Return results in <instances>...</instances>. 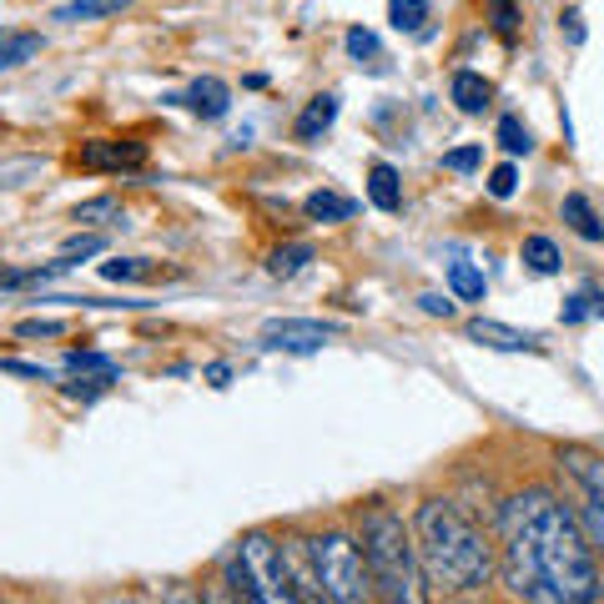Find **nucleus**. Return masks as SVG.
I'll list each match as a JSON object with an SVG mask.
<instances>
[{
    "label": "nucleus",
    "instance_id": "20e7f679",
    "mask_svg": "<svg viewBox=\"0 0 604 604\" xmlns=\"http://www.w3.org/2000/svg\"><path fill=\"white\" fill-rule=\"evenodd\" d=\"M222 579L232 584L237 600L247 604H292L302 600L298 575H292V549L277 544L267 529H247L222 559Z\"/></svg>",
    "mask_w": 604,
    "mask_h": 604
},
{
    "label": "nucleus",
    "instance_id": "2f4dec72",
    "mask_svg": "<svg viewBox=\"0 0 604 604\" xmlns=\"http://www.w3.org/2000/svg\"><path fill=\"white\" fill-rule=\"evenodd\" d=\"M121 207L111 197H96V202H81L76 207V222H117Z\"/></svg>",
    "mask_w": 604,
    "mask_h": 604
},
{
    "label": "nucleus",
    "instance_id": "c756f323",
    "mask_svg": "<svg viewBox=\"0 0 604 604\" xmlns=\"http://www.w3.org/2000/svg\"><path fill=\"white\" fill-rule=\"evenodd\" d=\"M67 373H111L117 378L121 369L106 353H67Z\"/></svg>",
    "mask_w": 604,
    "mask_h": 604
},
{
    "label": "nucleus",
    "instance_id": "ddd939ff",
    "mask_svg": "<svg viewBox=\"0 0 604 604\" xmlns=\"http://www.w3.org/2000/svg\"><path fill=\"white\" fill-rule=\"evenodd\" d=\"M333 121H338V96L323 92V96H313V101L302 106V117H298V126H292V132H298V142H317Z\"/></svg>",
    "mask_w": 604,
    "mask_h": 604
},
{
    "label": "nucleus",
    "instance_id": "cd10ccee",
    "mask_svg": "<svg viewBox=\"0 0 604 604\" xmlns=\"http://www.w3.org/2000/svg\"><path fill=\"white\" fill-rule=\"evenodd\" d=\"M15 338H67V323L61 317H21Z\"/></svg>",
    "mask_w": 604,
    "mask_h": 604
},
{
    "label": "nucleus",
    "instance_id": "6e6552de",
    "mask_svg": "<svg viewBox=\"0 0 604 604\" xmlns=\"http://www.w3.org/2000/svg\"><path fill=\"white\" fill-rule=\"evenodd\" d=\"M463 338L479 342V348H494V353H539V348H544L539 333L509 328V323H499V317H469Z\"/></svg>",
    "mask_w": 604,
    "mask_h": 604
},
{
    "label": "nucleus",
    "instance_id": "a878e982",
    "mask_svg": "<svg viewBox=\"0 0 604 604\" xmlns=\"http://www.w3.org/2000/svg\"><path fill=\"white\" fill-rule=\"evenodd\" d=\"M111 383H117L111 373H76V383H61V394L67 398H101Z\"/></svg>",
    "mask_w": 604,
    "mask_h": 604
},
{
    "label": "nucleus",
    "instance_id": "2eb2a0df",
    "mask_svg": "<svg viewBox=\"0 0 604 604\" xmlns=\"http://www.w3.org/2000/svg\"><path fill=\"white\" fill-rule=\"evenodd\" d=\"M302 212H307L313 222H348V217L358 212V202H353V197H342V192H328V186H323V192H313V197L302 202Z\"/></svg>",
    "mask_w": 604,
    "mask_h": 604
},
{
    "label": "nucleus",
    "instance_id": "39448f33",
    "mask_svg": "<svg viewBox=\"0 0 604 604\" xmlns=\"http://www.w3.org/2000/svg\"><path fill=\"white\" fill-rule=\"evenodd\" d=\"M302 554H307V565H313L317 600H333V604L378 600L358 534H348V529H317V534L302 539Z\"/></svg>",
    "mask_w": 604,
    "mask_h": 604
},
{
    "label": "nucleus",
    "instance_id": "7c9ffc66",
    "mask_svg": "<svg viewBox=\"0 0 604 604\" xmlns=\"http://www.w3.org/2000/svg\"><path fill=\"white\" fill-rule=\"evenodd\" d=\"M444 167L448 171H479L484 167V146H454V152H444Z\"/></svg>",
    "mask_w": 604,
    "mask_h": 604
},
{
    "label": "nucleus",
    "instance_id": "aec40b11",
    "mask_svg": "<svg viewBox=\"0 0 604 604\" xmlns=\"http://www.w3.org/2000/svg\"><path fill=\"white\" fill-rule=\"evenodd\" d=\"M448 288H454V298H459V302H484L488 282H484V273H479L473 263H448Z\"/></svg>",
    "mask_w": 604,
    "mask_h": 604
},
{
    "label": "nucleus",
    "instance_id": "f03ea898",
    "mask_svg": "<svg viewBox=\"0 0 604 604\" xmlns=\"http://www.w3.org/2000/svg\"><path fill=\"white\" fill-rule=\"evenodd\" d=\"M413 544H419L423 579L438 594H479L499 575V549L454 499H423L413 509Z\"/></svg>",
    "mask_w": 604,
    "mask_h": 604
},
{
    "label": "nucleus",
    "instance_id": "5701e85b",
    "mask_svg": "<svg viewBox=\"0 0 604 604\" xmlns=\"http://www.w3.org/2000/svg\"><path fill=\"white\" fill-rule=\"evenodd\" d=\"M519 0H488V26H494V36L499 40H519Z\"/></svg>",
    "mask_w": 604,
    "mask_h": 604
},
{
    "label": "nucleus",
    "instance_id": "1a4fd4ad",
    "mask_svg": "<svg viewBox=\"0 0 604 604\" xmlns=\"http://www.w3.org/2000/svg\"><path fill=\"white\" fill-rule=\"evenodd\" d=\"M177 101H182L192 117H202V121H222L227 111H232V86L217 81V76H197L182 96H177Z\"/></svg>",
    "mask_w": 604,
    "mask_h": 604
},
{
    "label": "nucleus",
    "instance_id": "b1692460",
    "mask_svg": "<svg viewBox=\"0 0 604 604\" xmlns=\"http://www.w3.org/2000/svg\"><path fill=\"white\" fill-rule=\"evenodd\" d=\"M388 21H394V31H423L428 0H388Z\"/></svg>",
    "mask_w": 604,
    "mask_h": 604
},
{
    "label": "nucleus",
    "instance_id": "f3484780",
    "mask_svg": "<svg viewBox=\"0 0 604 604\" xmlns=\"http://www.w3.org/2000/svg\"><path fill=\"white\" fill-rule=\"evenodd\" d=\"M579 524L590 534L594 554H604V488H579Z\"/></svg>",
    "mask_w": 604,
    "mask_h": 604
},
{
    "label": "nucleus",
    "instance_id": "0eeeda50",
    "mask_svg": "<svg viewBox=\"0 0 604 604\" xmlns=\"http://www.w3.org/2000/svg\"><path fill=\"white\" fill-rule=\"evenodd\" d=\"M81 171H142L146 167V142L136 136H92L76 146Z\"/></svg>",
    "mask_w": 604,
    "mask_h": 604
},
{
    "label": "nucleus",
    "instance_id": "7ed1b4c3",
    "mask_svg": "<svg viewBox=\"0 0 604 604\" xmlns=\"http://www.w3.org/2000/svg\"><path fill=\"white\" fill-rule=\"evenodd\" d=\"M358 544H363V559H369L378 600L419 604L423 594H428V579H423V565H419V544H413V524H403L398 509H388L383 499L358 504Z\"/></svg>",
    "mask_w": 604,
    "mask_h": 604
},
{
    "label": "nucleus",
    "instance_id": "6ab92c4d",
    "mask_svg": "<svg viewBox=\"0 0 604 604\" xmlns=\"http://www.w3.org/2000/svg\"><path fill=\"white\" fill-rule=\"evenodd\" d=\"M519 257H524V267L534 277H554V273H559V247H554L549 237H524Z\"/></svg>",
    "mask_w": 604,
    "mask_h": 604
},
{
    "label": "nucleus",
    "instance_id": "4be33fe9",
    "mask_svg": "<svg viewBox=\"0 0 604 604\" xmlns=\"http://www.w3.org/2000/svg\"><path fill=\"white\" fill-rule=\"evenodd\" d=\"M494 142H499L509 157H529V152H534V136H529V126L519 117H504L499 132H494Z\"/></svg>",
    "mask_w": 604,
    "mask_h": 604
},
{
    "label": "nucleus",
    "instance_id": "423d86ee",
    "mask_svg": "<svg viewBox=\"0 0 604 604\" xmlns=\"http://www.w3.org/2000/svg\"><path fill=\"white\" fill-rule=\"evenodd\" d=\"M338 338V328L333 323H313V317H273L263 328V348L267 353H323L328 342Z\"/></svg>",
    "mask_w": 604,
    "mask_h": 604
},
{
    "label": "nucleus",
    "instance_id": "9b49d317",
    "mask_svg": "<svg viewBox=\"0 0 604 604\" xmlns=\"http://www.w3.org/2000/svg\"><path fill=\"white\" fill-rule=\"evenodd\" d=\"M40 51H46L40 31H0V76H5V71H21L26 61H36Z\"/></svg>",
    "mask_w": 604,
    "mask_h": 604
},
{
    "label": "nucleus",
    "instance_id": "473e14b6",
    "mask_svg": "<svg viewBox=\"0 0 604 604\" xmlns=\"http://www.w3.org/2000/svg\"><path fill=\"white\" fill-rule=\"evenodd\" d=\"M0 373H15V378L51 383V369H40V363H21V358H0Z\"/></svg>",
    "mask_w": 604,
    "mask_h": 604
},
{
    "label": "nucleus",
    "instance_id": "c85d7f7f",
    "mask_svg": "<svg viewBox=\"0 0 604 604\" xmlns=\"http://www.w3.org/2000/svg\"><path fill=\"white\" fill-rule=\"evenodd\" d=\"M514 192H519V167H514V161H504V167H494V171H488V197L509 202Z\"/></svg>",
    "mask_w": 604,
    "mask_h": 604
},
{
    "label": "nucleus",
    "instance_id": "f8f14e48",
    "mask_svg": "<svg viewBox=\"0 0 604 604\" xmlns=\"http://www.w3.org/2000/svg\"><path fill=\"white\" fill-rule=\"evenodd\" d=\"M369 202L378 212H398V207H403V177H398V167L373 161V167H369Z\"/></svg>",
    "mask_w": 604,
    "mask_h": 604
},
{
    "label": "nucleus",
    "instance_id": "dca6fc26",
    "mask_svg": "<svg viewBox=\"0 0 604 604\" xmlns=\"http://www.w3.org/2000/svg\"><path fill=\"white\" fill-rule=\"evenodd\" d=\"M101 277L106 282H157L161 267L152 257H111V263H101Z\"/></svg>",
    "mask_w": 604,
    "mask_h": 604
},
{
    "label": "nucleus",
    "instance_id": "72a5a7b5",
    "mask_svg": "<svg viewBox=\"0 0 604 604\" xmlns=\"http://www.w3.org/2000/svg\"><path fill=\"white\" fill-rule=\"evenodd\" d=\"M559 31H565V40H569V46H584V15H579L575 5H569V11L559 15Z\"/></svg>",
    "mask_w": 604,
    "mask_h": 604
},
{
    "label": "nucleus",
    "instance_id": "9d476101",
    "mask_svg": "<svg viewBox=\"0 0 604 604\" xmlns=\"http://www.w3.org/2000/svg\"><path fill=\"white\" fill-rule=\"evenodd\" d=\"M448 101L459 106L463 117H484L488 101H494V86H488L479 71H454V81H448Z\"/></svg>",
    "mask_w": 604,
    "mask_h": 604
},
{
    "label": "nucleus",
    "instance_id": "393cba45",
    "mask_svg": "<svg viewBox=\"0 0 604 604\" xmlns=\"http://www.w3.org/2000/svg\"><path fill=\"white\" fill-rule=\"evenodd\" d=\"M342 46H348V56H353V61H378V56H383L378 36H373V31H363V26H348Z\"/></svg>",
    "mask_w": 604,
    "mask_h": 604
},
{
    "label": "nucleus",
    "instance_id": "a211bd4d",
    "mask_svg": "<svg viewBox=\"0 0 604 604\" xmlns=\"http://www.w3.org/2000/svg\"><path fill=\"white\" fill-rule=\"evenodd\" d=\"M126 5H132V0H71V5L56 11V21H61V26H81V21H101V15L126 11Z\"/></svg>",
    "mask_w": 604,
    "mask_h": 604
},
{
    "label": "nucleus",
    "instance_id": "f257e3e1",
    "mask_svg": "<svg viewBox=\"0 0 604 604\" xmlns=\"http://www.w3.org/2000/svg\"><path fill=\"white\" fill-rule=\"evenodd\" d=\"M499 575L514 600L594 604L604 594L600 554L554 488H519L499 504Z\"/></svg>",
    "mask_w": 604,
    "mask_h": 604
},
{
    "label": "nucleus",
    "instance_id": "412c9836",
    "mask_svg": "<svg viewBox=\"0 0 604 604\" xmlns=\"http://www.w3.org/2000/svg\"><path fill=\"white\" fill-rule=\"evenodd\" d=\"M307 263H313V242H288V247L267 252V273H273V277H292V273H302Z\"/></svg>",
    "mask_w": 604,
    "mask_h": 604
},
{
    "label": "nucleus",
    "instance_id": "bb28decb",
    "mask_svg": "<svg viewBox=\"0 0 604 604\" xmlns=\"http://www.w3.org/2000/svg\"><path fill=\"white\" fill-rule=\"evenodd\" d=\"M101 247H106V237H101V232H81V237H71L67 247H61V263H67V267H76L81 257H96Z\"/></svg>",
    "mask_w": 604,
    "mask_h": 604
},
{
    "label": "nucleus",
    "instance_id": "c9c22d12",
    "mask_svg": "<svg viewBox=\"0 0 604 604\" xmlns=\"http://www.w3.org/2000/svg\"><path fill=\"white\" fill-rule=\"evenodd\" d=\"M202 378H207L212 388H227V383H232V363H207V369H202Z\"/></svg>",
    "mask_w": 604,
    "mask_h": 604
},
{
    "label": "nucleus",
    "instance_id": "f704fd0d",
    "mask_svg": "<svg viewBox=\"0 0 604 604\" xmlns=\"http://www.w3.org/2000/svg\"><path fill=\"white\" fill-rule=\"evenodd\" d=\"M419 307H423L428 317H454V302H448V298H438V292H423V298H419Z\"/></svg>",
    "mask_w": 604,
    "mask_h": 604
},
{
    "label": "nucleus",
    "instance_id": "4468645a",
    "mask_svg": "<svg viewBox=\"0 0 604 604\" xmlns=\"http://www.w3.org/2000/svg\"><path fill=\"white\" fill-rule=\"evenodd\" d=\"M565 222L575 237H584V242H604V222H600V212L590 207V197H579V192H569L565 197Z\"/></svg>",
    "mask_w": 604,
    "mask_h": 604
}]
</instances>
